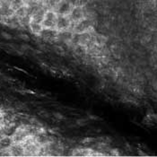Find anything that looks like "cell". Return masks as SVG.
<instances>
[{"instance_id": "15", "label": "cell", "mask_w": 157, "mask_h": 157, "mask_svg": "<svg viewBox=\"0 0 157 157\" xmlns=\"http://www.w3.org/2000/svg\"><path fill=\"white\" fill-rule=\"evenodd\" d=\"M87 124H88V120H86V119H79L76 121V125L79 127H84Z\"/></svg>"}, {"instance_id": "16", "label": "cell", "mask_w": 157, "mask_h": 157, "mask_svg": "<svg viewBox=\"0 0 157 157\" xmlns=\"http://www.w3.org/2000/svg\"><path fill=\"white\" fill-rule=\"evenodd\" d=\"M95 141V139L94 138H91V137H87V138H85L83 141H82V143L84 144V145H88V144H92L93 142H94Z\"/></svg>"}, {"instance_id": "25", "label": "cell", "mask_w": 157, "mask_h": 157, "mask_svg": "<svg viewBox=\"0 0 157 157\" xmlns=\"http://www.w3.org/2000/svg\"><path fill=\"white\" fill-rule=\"evenodd\" d=\"M54 1H55V2H56V3H57V2H58V3H59V1H61V0H54Z\"/></svg>"}, {"instance_id": "12", "label": "cell", "mask_w": 157, "mask_h": 157, "mask_svg": "<svg viewBox=\"0 0 157 157\" xmlns=\"http://www.w3.org/2000/svg\"><path fill=\"white\" fill-rule=\"evenodd\" d=\"M93 152V149L90 148H77L73 150V156H91V154Z\"/></svg>"}, {"instance_id": "3", "label": "cell", "mask_w": 157, "mask_h": 157, "mask_svg": "<svg viewBox=\"0 0 157 157\" xmlns=\"http://www.w3.org/2000/svg\"><path fill=\"white\" fill-rule=\"evenodd\" d=\"M71 25V21L67 15H59L57 18V24H56V29L59 32L62 31H68L69 27Z\"/></svg>"}, {"instance_id": "14", "label": "cell", "mask_w": 157, "mask_h": 157, "mask_svg": "<svg viewBox=\"0 0 157 157\" xmlns=\"http://www.w3.org/2000/svg\"><path fill=\"white\" fill-rule=\"evenodd\" d=\"M29 27H30V30L34 34H37V35H39V33H40V31L43 29L42 24H37V23H34V22H32V21H30V23H29Z\"/></svg>"}, {"instance_id": "13", "label": "cell", "mask_w": 157, "mask_h": 157, "mask_svg": "<svg viewBox=\"0 0 157 157\" xmlns=\"http://www.w3.org/2000/svg\"><path fill=\"white\" fill-rule=\"evenodd\" d=\"M73 33L69 31H62L59 32L58 33V38L57 40H60L63 42H67V41H71L72 40Z\"/></svg>"}, {"instance_id": "22", "label": "cell", "mask_w": 157, "mask_h": 157, "mask_svg": "<svg viewBox=\"0 0 157 157\" xmlns=\"http://www.w3.org/2000/svg\"><path fill=\"white\" fill-rule=\"evenodd\" d=\"M89 118H90L91 120H95V121H100V120H101L100 118H98L96 116H93V115H89Z\"/></svg>"}, {"instance_id": "18", "label": "cell", "mask_w": 157, "mask_h": 157, "mask_svg": "<svg viewBox=\"0 0 157 157\" xmlns=\"http://www.w3.org/2000/svg\"><path fill=\"white\" fill-rule=\"evenodd\" d=\"M1 35H2V37H3L4 39H6V40H12L13 39L12 35H10L9 33H5V32H1Z\"/></svg>"}, {"instance_id": "21", "label": "cell", "mask_w": 157, "mask_h": 157, "mask_svg": "<svg viewBox=\"0 0 157 157\" xmlns=\"http://www.w3.org/2000/svg\"><path fill=\"white\" fill-rule=\"evenodd\" d=\"M4 126H1L0 127V139H1V137L3 136H5V132H4V128H3Z\"/></svg>"}, {"instance_id": "19", "label": "cell", "mask_w": 157, "mask_h": 157, "mask_svg": "<svg viewBox=\"0 0 157 157\" xmlns=\"http://www.w3.org/2000/svg\"><path fill=\"white\" fill-rule=\"evenodd\" d=\"M20 39H22V40H26V41H29L30 40V37L27 36L26 34H19L18 35Z\"/></svg>"}, {"instance_id": "5", "label": "cell", "mask_w": 157, "mask_h": 157, "mask_svg": "<svg viewBox=\"0 0 157 157\" xmlns=\"http://www.w3.org/2000/svg\"><path fill=\"white\" fill-rule=\"evenodd\" d=\"M92 26V24L90 22V20L86 19V18H83L82 20H80L79 22H77L75 26V32L76 33H86L90 30Z\"/></svg>"}, {"instance_id": "4", "label": "cell", "mask_w": 157, "mask_h": 157, "mask_svg": "<svg viewBox=\"0 0 157 157\" xmlns=\"http://www.w3.org/2000/svg\"><path fill=\"white\" fill-rule=\"evenodd\" d=\"M72 4L67 0H61L58 5V14L59 15H67L73 8Z\"/></svg>"}, {"instance_id": "11", "label": "cell", "mask_w": 157, "mask_h": 157, "mask_svg": "<svg viewBox=\"0 0 157 157\" xmlns=\"http://www.w3.org/2000/svg\"><path fill=\"white\" fill-rule=\"evenodd\" d=\"M91 40H92V36L88 32L79 33V36H78V44L79 45L86 46L91 42Z\"/></svg>"}, {"instance_id": "20", "label": "cell", "mask_w": 157, "mask_h": 157, "mask_svg": "<svg viewBox=\"0 0 157 157\" xmlns=\"http://www.w3.org/2000/svg\"><path fill=\"white\" fill-rule=\"evenodd\" d=\"M37 1H38V0H24V3H26V4H29V6H30V5L36 4Z\"/></svg>"}, {"instance_id": "8", "label": "cell", "mask_w": 157, "mask_h": 157, "mask_svg": "<svg viewBox=\"0 0 157 157\" xmlns=\"http://www.w3.org/2000/svg\"><path fill=\"white\" fill-rule=\"evenodd\" d=\"M45 13H46V11L43 8L39 7L30 16V21L37 23V24H42L43 19H44V16H45Z\"/></svg>"}, {"instance_id": "7", "label": "cell", "mask_w": 157, "mask_h": 157, "mask_svg": "<svg viewBox=\"0 0 157 157\" xmlns=\"http://www.w3.org/2000/svg\"><path fill=\"white\" fill-rule=\"evenodd\" d=\"M33 136H34L37 143L40 145H47L51 141L50 137L48 136V135L45 133L43 130H40V129H39Z\"/></svg>"}, {"instance_id": "23", "label": "cell", "mask_w": 157, "mask_h": 157, "mask_svg": "<svg viewBox=\"0 0 157 157\" xmlns=\"http://www.w3.org/2000/svg\"><path fill=\"white\" fill-rule=\"evenodd\" d=\"M3 122H4V116H3V114L0 112V127L2 126Z\"/></svg>"}, {"instance_id": "6", "label": "cell", "mask_w": 157, "mask_h": 157, "mask_svg": "<svg viewBox=\"0 0 157 157\" xmlns=\"http://www.w3.org/2000/svg\"><path fill=\"white\" fill-rule=\"evenodd\" d=\"M68 17L70 19L71 22H75V23H77L79 22L80 20H82L84 18V12H83V9L78 6H73L72 10L70 11L69 14H68Z\"/></svg>"}, {"instance_id": "9", "label": "cell", "mask_w": 157, "mask_h": 157, "mask_svg": "<svg viewBox=\"0 0 157 157\" xmlns=\"http://www.w3.org/2000/svg\"><path fill=\"white\" fill-rule=\"evenodd\" d=\"M11 156H24V146L22 143H14L10 148Z\"/></svg>"}, {"instance_id": "1", "label": "cell", "mask_w": 157, "mask_h": 157, "mask_svg": "<svg viewBox=\"0 0 157 157\" xmlns=\"http://www.w3.org/2000/svg\"><path fill=\"white\" fill-rule=\"evenodd\" d=\"M58 14L52 10H48L45 13V16L42 22L43 28H54L56 29Z\"/></svg>"}, {"instance_id": "10", "label": "cell", "mask_w": 157, "mask_h": 157, "mask_svg": "<svg viewBox=\"0 0 157 157\" xmlns=\"http://www.w3.org/2000/svg\"><path fill=\"white\" fill-rule=\"evenodd\" d=\"M14 144L12 136L5 135L0 139V149H10L11 146Z\"/></svg>"}, {"instance_id": "24", "label": "cell", "mask_w": 157, "mask_h": 157, "mask_svg": "<svg viewBox=\"0 0 157 157\" xmlns=\"http://www.w3.org/2000/svg\"><path fill=\"white\" fill-rule=\"evenodd\" d=\"M40 1H42V2H48V1H51V0H40Z\"/></svg>"}, {"instance_id": "2", "label": "cell", "mask_w": 157, "mask_h": 157, "mask_svg": "<svg viewBox=\"0 0 157 157\" xmlns=\"http://www.w3.org/2000/svg\"><path fill=\"white\" fill-rule=\"evenodd\" d=\"M59 31L54 28H43L40 33H39V36L41 39H44L48 41H54L58 38Z\"/></svg>"}, {"instance_id": "17", "label": "cell", "mask_w": 157, "mask_h": 157, "mask_svg": "<svg viewBox=\"0 0 157 157\" xmlns=\"http://www.w3.org/2000/svg\"><path fill=\"white\" fill-rule=\"evenodd\" d=\"M53 116H54L56 119H58V120H60V121H62V120H65V119H66V117H65V116H63L62 114L59 113V112H53Z\"/></svg>"}]
</instances>
